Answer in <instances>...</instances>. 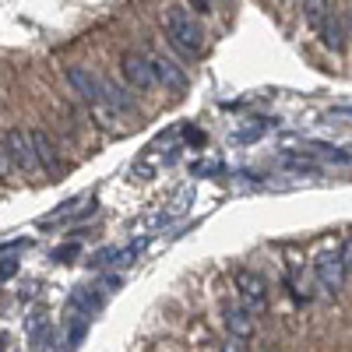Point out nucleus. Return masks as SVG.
Masks as SVG:
<instances>
[{"label":"nucleus","mask_w":352,"mask_h":352,"mask_svg":"<svg viewBox=\"0 0 352 352\" xmlns=\"http://www.w3.org/2000/svg\"><path fill=\"white\" fill-rule=\"evenodd\" d=\"M162 28H166L169 43L180 50L184 56H201V50H204V28H201V21L190 11L166 8L162 11Z\"/></svg>","instance_id":"nucleus-1"},{"label":"nucleus","mask_w":352,"mask_h":352,"mask_svg":"<svg viewBox=\"0 0 352 352\" xmlns=\"http://www.w3.org/2000/svg\"><path fill=\"white\" fill-rule=\"evenodd\" d=\"M64 74H67V81H71V88L78 92L81 102H88L92 109H106V116H113V109H109V102H106V88H102V78H99V74H92L88 67H81V64H71Z\"/></svg>","instance_id":"nucleus-2"},{"label":"nucleus","mask_w":352,"mask_h":352,"mask_svg":"<svg viewBox=\"0 0 352 352\" xmlns=\"http://www.w3.org/2000/svg\"><path fill=\"white\" fill-rule=\"evenodd\" d=\"M0 144H4V152H8V162L21 173H36L39 162H36V152H32V138H28V131L21 127H11L4 131V138H0Z\"/></svg>","instance_id":"nucleus-3"},{"label":"nucleus","mask_w":352,"mask_h":352,"mask_svg":"<svg viewBox=\"0 0 352 352\" xmlns=\"http://www.w3.org/2000/svg\"><path fill=\"white\" fill-rule=\"evenodd\" d=\"M314 275H317L320 289H328L331 296H338V292L345 289V278H349L345 264H342V254L338 250H320L317 261H314Z\"/></svg>","instance_id":"nucleus-4"},{"label":"nucleus","mask_w":352,"mask_h":352,"mask_svg":"<svg viewBox=\"0 0 352 352\" xmlns=\"http://www.w3.org/2000/svg\"><path fill=\"white\" fill-rule=\"evenodd\" d=\"M232 282H236V292H240V300H243V307H250L254 314H261V310H268V303H272V296H268V282H264L257 272H236L232 275Z\"/></svg>","instance_id":"nucleus-5"},{"label":"nucleus","mask_w":352,"mask_h":352,"mask_svg":"<svg viewBox=\"0 0 352 352\" xmlns=\"http://www.w3.org/2000/svg\"><path fill=\"white\" fill-rule=\"evenodd\" d=\"M120 71H124V81L134 88V92H148V88L155 85V74H152V64H148V56H141V53H124L120 56Z\"/></svg>","instance_id":"nucleus-6"},{"label":"nucleus","mask_w":352,"mask_h":352,"mask_svg":"<svg viewBox=\"0 0 352 352\" xmlns=\"http://www.w3.org/2000/svg\"><path fill=\"white\" fill-rule=\"evenodd\" d=\"M28 138H32V152H36V162L53 173V176H60L64 173V159H60V148H56V141L46 134V131H28Z\"/></svg>","instance_id":"nucleus-7"},{"label":"nucleus","mask_w":352,"mask_h":352,"mask_svg":"<svg viewBox=\"0 0 352 352\" xmlns=\"http://www.w3.org/2000/svg\"><path fill=\"white\" fill-rule=\"evenodd\" d=\"M226 331L240 342H250L254 338V310L243 303H229L226 307Z\"/></svg>","instance_id":"nucleus-8"},{"label":"nucleus","mask_w":352,"mask_h":352,"mask_svg":"<svg viewBox=\"0 0 352 352\" xmlns=\"http://www.w3.org/2000/svg\"><path fill=\"white\" fill-rule=\"evenodd\" d=\"M148 64H152V74H155L159 85L173 88V92H184V88H187V74H184V67H180V64H173L169 56H148Z\"/></svg>","instance_id":"nucleus-9"},{"label":"nucleus","mask_w":352,"mask_h":352,"mask_svg":"<svg viewBox=\"0 0 352 352\" xmlns=\"http://www.w3.org/2000/svg\"><path fill=\"white\" fill-rule=\"evenodd\" d=\"M317 32H320V43H324L331 53H342V46H345V25H342V18H338L335 11L320 21Z\"/></svg>","instance_id":"nucleus-10"},{"label":"nucleus","mask_w":352,"mask_h":352,"mask_svg":"<svg viewBox=\"0 0 352 352\" xmlns=\"http://www.w3.org/2000/svg\"><path fill=\"white\" fill-rule=\"evenodd\" d=\"M328 14H331V4H328V0H303V21L314 28V32L320 28V21H324Z\"/></svg>","instance_id":"nucleus-11"},{"label":"nucleus","mask_w":352,"mask_h":352,"mask_svg":"<svg viewBox=\"0 0 352 352\" xmlns=\"http://www.w3.org/2000/svg\"><path fill=\"white\" fill-rule=\"evenodd\" d=\"M338 254H342V264H345V272L352 275V236H349V240L342 243V250H338Z\"/></svg>","instance_id":"nucleus-12"},{"label":"nucleus","mask_w":352,"mask_h":352,"mask_svg":"<svg viewBox=\"0 0 352 352\" xmlns=\"http://www.w3.org/2000/svg\"><path fill=\"white\" fill-rule=\"evenodd\" d=\"M197 14H212V0H190Z\"/></svg>","instance_id":"nucleus-13"},{"label":"nucleus","mask_w":352,"mask_h":352,"mask_svg":"<svg viewBox=\"0 0 352 352\" xmlns=\"http://www.w3.org/2000/svg\"><path fill=\"white\" fill-rule=\"evenodd\" d=\"M14 272H18V264H14V261H4V264H0V278H11Z\"/></svg>","instance_id":"nucleus-14"},{"label":"nucleus","mask_w":352,"mask_h":352,"mask_svg":"<svg viewBox=\"0 0 352 352\" xmlns=\"http://www.w3.org/2000/svg\"><path fill=\"white\" fill-rule=\"evenodd\" d=\"M78 254V247H60V250H56V261H64V257H74Z\"/></svg>","instance_id":"nucleus-15"}]
</instances>
